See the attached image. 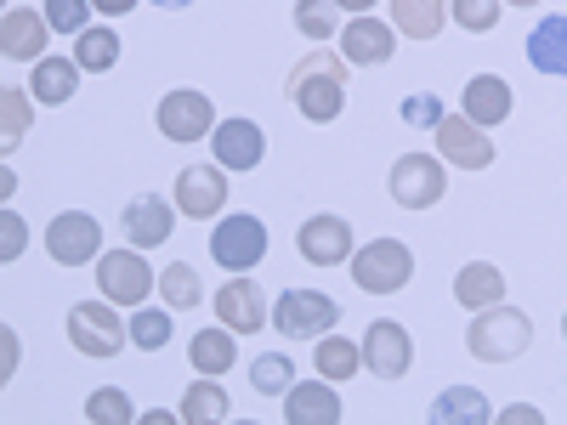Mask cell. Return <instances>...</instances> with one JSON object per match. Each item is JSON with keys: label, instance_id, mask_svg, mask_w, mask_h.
Wrapping results in <instances>:
<instances>
[{"label": "cell", "instance_id": "8", "mask_svg": "<svg viewBox=\"0 0 567 425\" xmlns=\"http://www.w3.org/2000/svg\"><path fill=\"white\" fill-rule=\"evenodd\" d=\"M154 272H148V261L136 256V245L131 250H109V256H97V290H103V301H114V307H142L154 296Z\"/></svg>", "mask_w": 567, "mask_h": 425}, {"label": "cell", "instance_id": "3", "mask_svg": "<svg viewBox=\"0 0 567 425\" xmlns=\"http://www.w3.org/2000/svg\"><path fill=\"white\" fill-rule=\"evenodd\" d=\"M409 278H414V256L398 239H374V245L352 250V283L363 296H398Z\"/></svg>", "mask_w": 567, "mask_h": 425}, {"label": "cell", "instance_id": "14", "mask_svg": "<svg viewBox=\"0 0 567 425\" xmlns=\"http://www.w3.org/2000/svg\"><path fill=\"white\" fill-rule=\"evenodd\" d=\"M414 363V346H409V329L381 318V323H369V335H363V369L369 374H381V381H403Z\"/></svg>", "mask_w": 567, "mask_h": 425}, {"label": "cell", "instance_id": "20", "mask_svg": "<svg viewBox=\"0 0 567 425\" xmlns=\"http://www.w3.org/2000/svg\"><path fill=\"white\" fill-rule=\"evenodd\" d=\"M284 419H290V425H341V397H336V386H329L323 381V374H318V381H296L290 392H284Z\"/></svg>", "mask_w": 567, "mask_h": 425}, {"label": "cell", "instance_id": "44", "mask_svg": "<svg viewBox=\"0 0 567 425\" xmlns=\"http://www.w3.org/2000/svg\"><path fill=\"white\" fill-rule=\"evenodd\" d=\"M154 7H194V0H154Z\"/></svg>", "mask_w": 567, "mask_h": 425}, {"label": "cell", "instance_id": "18", "mask_svg": "<svg viewBox=\"0 0 567 425\" xmlns=\"http://www.w3.org/2000/svg\"><path fill=\"white\" fill-rule=\"evenodd\" d=\"M296 250H301V261H312V267H341V261H352V227H347L341 216H312V221L296 232Z\"/></svg>", "mask_w": 567, "mask_h": 425}, {"label": "cell", "instance_id": "38", "mask_svg": "<svg viewBox=\"0 0 567 425\" xmlns=\"http://www.w3.org/2000/svg\"><path fill=\"white\" fill-rule=\"evenodd\" d=\"M398 114H403V125H414V131H437V125H443V97H437V91H414Z\"/></svg>", "mask_w": 567, "mask_h": 425}, {"label": "cell", "instance_id": "1", "mask_svg": "<svg viewBox=\"0 0 567 425\" xmlns=\"http://www.w3.org/2000/svg\"><path fill=\"white\" fill-rule=\"evenodd\" d=\"M284 97L301 108V120L329 125L347 108V58L329 52V45H312V52L290 69V80H284Z\"/></svg>", "mask_w": 567, "mask_h": 425}, {"label": "cell", "instance_id": "21", "mask_svg": "<svg viewBox=\"0 0 567 425\" xmlns=\"http://www.w3.org/2000/svg\"><path fill=\"white\" fill-rule=\"evenodd\" d=\"M80 63L74 58H40L34 63V74H29V91H34V103H52V108H63L74 91H80Z\"/></svg>", "mask_w": 567, "mask_h": 425}, {"label": "cell", "instance_id": "41", "mask_svg": "<svg viewBox=\"0 0 567 425\" xmlns=\"http://www.w3.org/2000/svg\"><path fill=\"white\" fill-rule=\"evenodd\" d=\"M499 419H505V425H539L545 414H539V408H528V403H516V408H505Z\"/></svg>", "mask_w": 567, "mask_h": 425}, {"label": "cell", "instance_id": "36", "mask_svg": "<svg viewBox=\"0 0 567 425\" xmlns=\"http://www.w3.org/2000/svg\"><path fill=\"white\" fill-rule=\"evenodd\" d=\"M449 18L465 29V34H488L499 23V0H449Z\"/></svg>", "mask_w": 567, "mask_h": 425}, {"label": "cell", "instance_id": "9", "mask_svg": "<svg viewBox=\"0 0 567 425\" xmlns=\"http://www.w3.org/2000/svg\"><path fill=\"white\" fill-rule=\"evenodd\" d=\"M159 136H171V142H205L210 131H216V108H210V97L205 91H165L159 97Z\"/></svg>", "mask_w": 567, "mask_h": 425}, {"label": "cell", "instance_id": "16", "mask_svg": "<svg viewBox=\"0 0 567 425\" xmlns=\"http://www.w3.org/2000/svg\"><path fill=\"white\" fill-rule=\"evenodd\" d=\"M210 154H216L221 170H256L261 154H267V136H261L256 120H221L210 131Z\"/></svg>", "mask_w": 567, "mask_h": 425}, {"label": "cell", "instance_id": "13", "mask_svg": "<svg viewBox=\"0 0 567 425\" xmlns=\"http://www.w3.org/2000/svg\"><path fill=\"white\" fill-rule=\"evenodd\" d=\"M227 170L221 165H187L182 176H176V210L182 216H194V221H210V216H221V205H227Z\"/></svg>", "mask_w": 567, "mask_h": 425}, {"label": "cell", "instance_id": "25", "mask_svg": "<svg viewBox=\"0 0 567 425\" xmlns=\"http://www.w3.org/2000/svg\"><path fill=\"white\" fill-rule=\"evenodd\" d=\"M449 23V0H392V29L409 40H437Z\"/></svg>", "mask_w": 567, "mask_h": 425}, {"label": "cell", "instance_id": "35", "mask_svg": "<svg viewBox=\"0 0 567 425\" xmlns=\"http://www.w3.org/2000/svg\"><path fill=\"white\" fill-rule=\"evenodd\" d=\"M165 341H171V318L165 312H154V307L131 312V346L136 352H165Z\"/></svg>", "mask_w": 567, "mask_h": 425}, {"label": "cell", "instance_id": "28", "mask_svg": "<svg viewBox=\"0 0 567 425\" xmlns=\"http://www.w3.org/2000/svg\"><path fill=\"white\" fill-rule=\"evenodd\" d=\"M312 369L323 374V381H352V374L363 369V346H352L347 335H318Z\"/></svg>", "mask_w": 567, "mask_h": 425}, {"label": "cell", "instance_id": "5", "mask_svg": "<svg viewBox=\"0 0 567 425\" xmlns=\"http://www.w3.org/2000/svg\"><path fill=\"white\" fill-rule=\"evenodd\" d=\"M131 341V323L114 318V301H80L69 307V346L80 357H114Z\"/></svg>", "mask_w": 567, "mask_h": 425}, {"label": "cell", "instance_id": "37", "mask_svg": "<svg viewBox=\"0 0 567 425\" xmlns=\"http://www.w3.org/2000/svg\"><path fill=\"white\" fill-rule=\"evenodd\" d=\"M45 23L58 34H85L91 29V0H45Z\"/></svg>", "mask_w": 567, "mask_h": 425}, {"label": "cell", "instance_id": "46", "mask_svg": "<svg viewBox=\"0 0 567 425\" xmlns=\"http://www.w3.org/2000/svg\"><path fill=\"white\" fill-rule=\"evenodd\" d=\"M561 341H567V318H561Z\"/></svg>", "mask_w": 567, "mask_h": 425}, {"label": "cell", "instance_id": "10", "mask_svg": "<svg viewBox=\"0 0 567 425\" xmlns=\"http://www.w3.org/2000/svg\"><path fill=\"white\" fill-rule=\"evenodd\" d=\"M45 250H52L58 267H85V261L103 256V227L85 210H63L52 227H45Z\"/></svg>", "mask_w": 567, "mask_h": 425}, {"label": "cell", "instance_id": "4", "mask_svg": "<svg viewBox=\"0 0 567 425\" xmlns=\"http://www.w3.org/2000/svg\"><path fill=\"white\" fill-rule=\"evenodd\" d=\"M341 323V307L329 301L323 290H284L272 307V329L284 341H318Z\"/></svg>", "mask_w": 567, "mask_h": 425}, {"label": "cell", "instance_id": "11", "mask_svg": "<svg viewBox=\"0 0 567 425\" xmlns=\"http://www.w3.org/2000/svg\"><path fill=\"white\" fill-rule=\"evenodd\" d=\"M216 318L233 329V335H256V329H267L272 323V307H267V296H261V283L256 278H227L221 290H216Z\"/></svg>", "mask_w": 567, "mask_h": 425}, {"label": "cell", "instance_id": "31", "mask_svg": "<svg viewBox=\"0 0 567 425\" xmlns=\"http://www.w3.org/2000/svg\"><path fill=\"white\" fill-rule=\"evenodd\" d=\"M74 63H80L85 74H109V69L120 63V34H114V29H85V34H74Z\"/></svg>", "mask_w": 567, "mask_h": 425}, {"label": "cell", "instance_id": "40", "mask_svg": "<svg viewBox=\"0 0 567 425\" xmlns=\"http://www.w3.org/2000/svg\"><path fill=\"white\" fill-rule=\"evenodd\" d=\"M0 227H7V232H0V261H18V250H23V221L7 210V216H0Z\"/></svg>", "mask_w": 567, "mask_h": 425}, {"label": "cell", "instance_id": "45", "mask_svg": "<svg viewBox=\"0 0 567 425\" xmlns=\"http://www.w3.org/2000/svg\"><path fill=\"white\" fill-rule=\"evenodd\" d=\"M511 7H539V0H511Z\"/></svg>", "mask_w": 567, "mask_h": 425}, {"label": "cell", "instance_id": "17", "mask_svg": "<svg viewBox=\"0 0 567 425\" xmlns=\"http://www.w3.org/2000/svg\"><path fill=\"white\" fill-rule=\"evenodd\" d=\"M45 34H52L45 12L7 7V18H0V58L7 63H40L45 58Z\"/></svg>", "mask_w": 567, "mask_h": 425}, {"label": "cell", "instance_id": "2", "mask_svg": "<svg viewBox=\"0 0 567 425\" xmlns=\"http://www.w3.org/2000/svg\"><path fill=\"white\" fill-rule=\"evenodd\" d=\"M465 346H471L477 363H516L534 346V323H528V312H516V307H483L477 318H471V329H465Z\"/></svg>", "mask_w": 567, "mask_h": 425}, {"label": "cell", "instance_id": "22", "mask_svg": "<svg viewBox=\"0 0 567 425\" xmlns=\"http://www.w3.org/2000/svg\"><path fill=\"white\" fill-rule=\"evenodd\" d=\"M465 120H477L483 131L505 125L511 120V85L499 74H477V80L465 85Z\"/></svg>", "mask_w": 567, "mask_h": 425}, {"label": "cell", "instance_id": "29", "mask_svg": "<svg viewBox=\"0 0 567 425\" xmlns=\"http://www.w3.org/2000/svg\"><path fill=\"white\" fill-rule=\"evenodd\" d=\"M159 301H165L171 312H194V307L205 301V278L187 267V261H171V267L159 272Z\"/></svg>", "mask_w": 567, "mask_h": 425}, {"label": "cell", "instance_id": "33", "mask_svg": "<svg viewBox=\"0 0 567 425\" xmlns=\"http://www.w3.org/2000/svg\"><path fill=\"white\" fill-rule=\"evenodd\" d=\"M250 386L261 392V397H284L296 386V363L284 357V352H261L256 363H250Z\"/></svg>", "mask_w": 567, "mask_h": 425}, {"label": "cell", "instance_id": "39", "mask_svg": "<svg viewBox=\"0 0 567 425\" xmlns=\"http://www.w3.org/2000/svg\"><path fill=\"white\" fill-rule=\"evenodd\" d=\"M85 414L97 419V425H125V419H131V397L114 392V386H103V392L85 397Z\"/></svg>", "mask_w": 567, "mask_h": 425}, {"label": "cell", "instance_id": "23", "mask_svg": "<svg viewBox=\"0 0 567 425\" xmlns=\"http://www.w3.org/2000/svg\"><path fill=\"white\" fill-rule=\"evenodd\" d=\"M454 301H460L465 312L499 307V301H505V272H499V267H488V261L460 267V278H454Z\"/></svg>", "mask_w": 567, "mask_h": 425}, {"label": "cell", "instance_id": "15", "mask_svg": "<svg viewBox=\"0 0 567 425\" xmlns=\"http://www.w3.org/2000/svg\"><path fill=\"white\" fill-rule=\"evenodd\" d=\"M392 52H398V29H386L381 18L358 12V18L341 29V58L358 63V69H381V63H392Z\"/></svg>", "mask_w": 567, "mask_h": 425}, {"label": "cell", "instance_id": "43", "mask_svg": "<svg viewBox=\"0 0 567 425\" xmlns=\"http://www.w3.org/2000/svg\"><path fill=\"white\" fill-rule=\"evenodd\" d=\"M336 7H341V12H352V18H358V12H374V0H336Z\"/></svg>", "mask_w": 567, "mask_h": 425}, {"label": "cell", "instance_id": "12", "mask_svg": "<svg viewBox=\"0 0 567 425\" xmlns=\"http://www.w3.org/2000/svg\"><path fill=\"white\" fill-rule=\"evenodd\" d=\"M437 159L454 165V170H488L494 165V142L483 136L477 120L443 114V125H437Z\"/></svg>", "mask_w": 567, "mask_h": 425}, {"label": "cell", "instance_id": "6", "mask_svg": "<svg viewBox=\"0 0 567 425\" xmlns=\"http://www.w3.org/2000/svg\"><path fill=\"white\" fill-rule=\"evenodd\" d=\"M267 256V221L239 210V216H221L210 227V261L227 267V272H250L256 261Z\"/></svg>", "mask_w": 567, "mask_h": 425}, {"label": "cell", "instance_id": "42", "mask_svg": "<svg viewBox=\"0 0 567 425\" xmlns=\"http://www.w3.org/2000/svg\"><path fill=\"white\" fill-rule=\"evenodd\" d=\"M91 7L109 12V18H120V12H131V7H136V0H91Z\"/></svg>", "mask_w": 567, "mask_h": 425}, {"label": "cell", "instance_id": "34", "mask_svg": "<svg viewBox=\"0 0 567 425\" xmlns=\"http://www.w3.org/2000/svg\"><path fill=\"white\" fill-rule=\"evenodd\" d=\"M296 29L307 34V40H336L341 34V7L336 0H296Z\"/></svg>", "mask_w": 567, "mask_h": 425}, {"label": "cell", "instance_id": "19", "mask_svg": "<svg viewBox=\"0 0 567 425\" xmlns=\"http://www.w3.org/2000/svg\"><path fill=\"white\" fill-rule=\"evenodd\" d=\"M120 227H125V239H131L136 250H159L171 232H176V210H171L159 194H136V199L125 205Z\"/></svg>", "mask_w": 567, "mask_h": 425}, {"label": "cell", "instance_id": "7", "mask_svg": "<svg viewBox=\"0 0 567 425\" xmlns=\"http://www.w3.org/2000/svg\"><path fill=\"white\" fill-rule=\"evenodd\" d=\"M386 187H392V199H398L403 210H432V205L449 194V165L432 159V154H403V159L392 165Z\"/></svg>", "mask_w": 567, "mask_h": 425}, {"label": "cell", "instance_id": "27", "mask_svg": "<svg viewBox=\"0 0 567 425\" xmlns=\"http://www.w3.org/2000/svg\"><path fill=\"white\" fill-rule=\"evenodd\" d=\"M187 357H194L199 374H227L233 363H239V346H233V329H199L194 346H187Z\"/></svg>", "mask_w": 567, "mask_h": 425}, {"label": "cell", "instance_id": "26", "mask_svg": "<svg viewBox=\"0 0 567 425\" xmlns=\"http://www.w3.org/2000/svg\"><path fill=\"white\" fill-rule=\"evenodd\" d=\"M488 419V397L477 386H449L432 403V425H483Z\"/></svg>", "mask_w": 567, "mask_h": 425}, {"label": "cell", "instance_id": "24", "mask_svg": "<svg viewBox=\"0 0 567 425\" xmlns=\"http://www.w3.org/2000/svg\"><path fill=\"white\" fill-rule=\"evenodd\" d=\"M528 63L550 80H567V12L545 18L534 34H528Z\"/></svg>", "mask_w": 567, "mask_h": 425}, {"label": "cell", "instance_id": "32", "mask_svg": "<svg viewBox=\"0 0 567 425\" xmlns=\"http://www.w3.org/2000/svg\"><path fill=\"white\" fill-rule=\"evenodd\" d=\"M29 125H34V103L23 97V91L18 85H7V91H0V148H18V142L29 136Z\"/></svg>", "mask_w": 567, "mask_h": 425}, {"label": "cell", "instance_id": "30", "mask_svg": "<svg viewBox=\"0 0 567 425\" xmlns=\"http://www.w3.org/2000/svg\"><path fill=\"white\" fill-rule=\"evenodd\" d=\"M176 419H187V425L227 419V392L216 386V374H199V381L187 386V397H182V414H176Z\"/></svg>", "mask_w": 567, "mask_h": 425}]
</instances>
